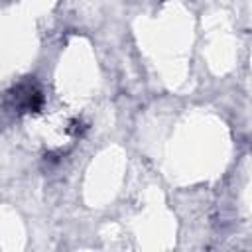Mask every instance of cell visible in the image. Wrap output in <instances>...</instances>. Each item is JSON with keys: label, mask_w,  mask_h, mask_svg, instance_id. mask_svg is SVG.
I'll use <instances>...</instances> for the list:
<instances>
[{"label": "cell", "mask_w": 252, "mask_h": 252, "mask_svg": "<svg viewBox=\"0 0 252 252\" xmlns=\"http://www.w3.org/2000/svg\"><path fill=\"white\" fill-rule=\"evenodd\" d=\"M14 108H18L20 112H37L43 104V94L39 91V87L33 81H24L20 83L12 94H10Z\"/></svg>", "instance_id": "6da1fadb"}]
</instances>
